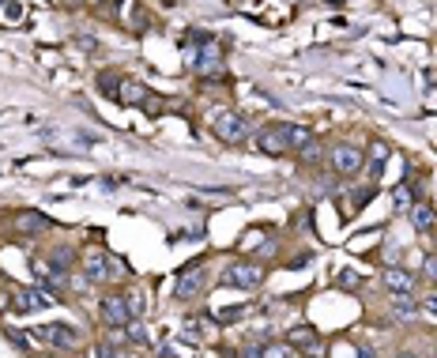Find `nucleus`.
Masks as SVG:
<instances>
[{
	"label": "nucleus",
	"instance_id": "22",
	"mask_svg": "<svg viewBox=\"0 0 437 358\" xmlns=\"http://www.w3.org/2000/svg\"><path fill=\"white\" fill-rule=\"evenodd\" d=\"M8 339H12V343H15V347H23V351H26V339H23L20 332H15V328H8Z\"/></svg>",
	"mask_w": 437,
	"mask_h": 358
},
{
	"label": "nucleus",
	"instance_id": "19",
	"mask_svg": "<svg viewBox=\"0 0 437 358\" xmlns=\"http://www.w3.org/2000/svg\"><path fill=\"white\" fill-rule=\"evenodd\" d=\"M411 204H415V200H411V189L399 185V189H396V208H399V211H411Z\"/></svg>",
	"mask_w": 437,
	"mask_h": 358
},
{
	"label": "nucleus",
	"instance_id": "5",
	"mask_svg": "<svg viewBox=\"0 0 437 358\" xmlns=\"http://www.w3.org/2000/svg\"><path fill=\"white\" fill-rule=\"evenodd\" d=\"M256 148L264 151V155H286L291 151V121H283V125H264L256 132Z\"/></svg>",
	"mask_w": 437,
	"mask_h": 358
},
{
	"label": "nucleus",
	"instance_id": "2",
	"mask_svg": "<svg viewBox=\"0 0 437 358\" xmlns=\"http://www.w3.org/2000/svg\"><path fill=\"white\" fill-rule=\"evenodd\" d=\"M286 343H291L302 358H324V351H328L324 336H321L313 325H298V328H291V332H286Z\"/></svg>",
	"mask_w": 437,
	"mask_h": 358
},
{
	"label": "nucleus",
	"instance_id": "10",
	"mask_svg": "<svg viewBox=\"0 0 437 358\" xmlns=\"http://www.w3.org/2000/svg\"><path fill=\"white\" fill-rule=\"evenodd\" d=\"M45 306H53V295H49V290H42V287H23V290H15V309H23V313H34V309H45Z\"/></svg>",
	"mask_w": 437,
	"mask_h": 358
},
{
	"label": "nucleus",
	"instance_id": "21",
	"mask_svg": "<svg viewBox=\"0 0 437 358\" xmlns=\"http://www.w3.org/2000/svg\"><path fill=\"white\" fill-rule=\"evenodd\" d=\"M336 287H347V290H351V287H358V275L351 272V268H347V272H339V275H336Z\"/></svg>",
	"mask_w": 437,
	"mask_h": 358
},
{
	"label": "nucleus",
	"instance_id": "4",
	"mask_svg": "<svg viewBox=\"0 0 437 358\" xmlns=\"http://www.w3.org/2000/svg\"><path fill=\"white\" fill-rule=\"evenodd\" d=\"M222 283H227V287H238V290H256L260 283H264V268L253 260H234L222 272Z\"/></svg>",
	"mask_w": 437,
	"mask_h": 358
},
{
	"label": "nucleus",
	"instance_id": "1",
	"mask_svg": "<svg viewBox=\"0 0 437 358\" xmlns=\"http://www.w3.org/2000/svg\"><path fill=\"white\" fill-rule=\"evenodd\" d=\"M185 64L200 76H215V72H222V45L211 34H197L192 45L185 42Z\"/></svg>",
	"mask_w": 437,
	"mask_h": 358
},
{
	"label": "nucleus",
	"instance_id": "25",
	"mask_svg": "<svg viewBox=\"0 0 437 358\" xmlns=\"http://www.w3.org/2000/svg\"><path fill=\"white\" fill-rule=\"evenodd\" d=\"M426 275H430V279H437V256H430V260H426Z\"/></svg>",
	"mask_w": 437,
	"mask_h": 358
},
{
	"label": "nucleus",
	"instance_id": "26",
	"mask_svg": "<svg viewBox=\"0 0 437 358\" xmlns=\"http://www.w3.org/2000/svg\"><path fill=\"white\" fill-rule=\"evenodd\" d=\"M358 358H374V351H366V347H358Z\"/></svg>",
	"mask_w": 437,
	"mask_h": 358
},
{
	"label": "nucleus",
	"instance_id": "20",
	"mask_svg": "<svg viewBox=\"0 0 437 358\" xmlns=\"http://www.w3.org/2000/svg\"><path fill=\"white\" fill-rule=\"evenodd\" d=\"M369 151H374V170H381L388 162V143H374Z\"/></svg>",
	"mask_w": 437,
	"mask_h": 358
},
{
	"label": "nucleus",
	"instance_id": "11",
	"mask_svg": "<svg viewBox=\"0 0 437 358\" xmlns=\"http://www.w3.org/2000/svg\"><path fill=\"white\" fill-rule=\"evenodd\" d=\"M83 272H87V279H95V283L109 279V260H106V253H98L95 245H87V249H83Z\"/></svg>",
	"mask_w": 437,
	"mask_h": 358
},
{
	"label": "nucleus",
	"instance_id": "17",
	"mask_svg": "<svg viewBox=\"0 0 437 358\" xmlns=\"http://www.w3.org/2000/svg\"><path fill=\"white\" fill-rule=\"evenodd\" d=\"M305 143H313L309 128H302V125H291V151H302Z\"/></svg>",
	"mask_w": 437,
	"mask_h": 358
},
{
	"label": "nucleus",
	"instance_id": "8",
	"mask_svg": "<svg viewBox=\"0 0 437 358\" xmlns=\"http://www.w3.org/2000/svg\"><path fill=\"white\" fill-rule=\"evenodd\" d=\"M34 339H42V343L49 347H61V351H68V347H79V332L72 325H45V328H31Z\"/></svg>",
	"mask_w": 437,
	"mask_h": 358
},
{
	"label": "nucleus",
	"instance_id": "15",
	"mask_svg": "<svg viewBox=\"0 0 437 358\" xmlns=\"http://www.w3.org/2000/svg\"><path fill=\"white\" fill-rule=\"evenodd\" d=\"M45 226H49V219L38 215V211H20V215H15V231L20 234H42Z\"/></svg>",
	"mask_w": 437,
	"mask_h": 358
},
{
	"label": "nucleus",
	"instance_id": "24",
	"mask_svg": "<svg viewBox=\"0 0 437 358\" xmlns=\"http://www.w3.org/2000/svg\"><path fill=\"white\" fill-rule=\"evenodd\" d=\"M422 306H426V309H430V313L437 317V290H430V298H426V302H422Z\"/></svg>",
	"mask_w": 437,
	"mask_h": 358
},
{
	"label": "nucleus",
	"instance_id": "18",
	"mask_svg": "<svg viewBox=\"0 0 437 358\" xmlns=\"http://www.w3.org/2000/svg\"><path fill=\"white\" fill-rule=\"evenodd\" d=\"M392 309L399 317H411L415 313V302H411V295H392Z\"/></svg>",
	"mask_w": 437,
	"mask_h": 358
},
{
	"label": "nucleus",
	"instance_id": "9",
	"mask_svg": "<svg viewBox=\"0 0 437 358\" xmlns=\"http://www.w3.org/2000/svg\"><path fill=\"white\" fill-rule=\"evenodd\" d=\"M102 320L114 325V328H125L128 320H136L132 302H128L125 295H106V298H102Z\"/></svg>",
	"mask_w": 437,
	"mask_h": 358
},
{
	"label": "nucleus",
	"instance_id": "14",
	"mask_svg": "<svg viewBox=\"0 0 437 358\" xmlns=\"http://www.w3.org/2000/svg\"><path fill=\"white\" fill-rule=\"evenodd\" d=\"M407 219H411V226H415L418 234H430L434 226H437V215H434V208H430V204H411Z\"/></svg>",
	"mask_w": 437,
	"mask_h": 358
},
{
	"label": "nucleus",
	"instance_id": "7",
	"mask_svg": "<svg viewBox=\"0 0 437 358\" xmlns=\"http://www.w3.org/2000/svg\"><path fill=\"white\" fill-rule=\"evenodd\" d=\"M204 287H208V272H204V264L197 260L192 268H185L178 275V287H174V295H178V302H192L204 295Z\"/></svg>",
	"mask_w": 437,
	"mask_h": 358
},
{
	"label": "nucleus",
	"instance_id": "3",
	"mask_svg": "<svg viewBox=\"0 0 437 358\" xmlns=\"http://www.w3.org/2000/svg\"><path fill=\"white\" fill-rule=\"evenodd\" d=\"M211 132H215L222 143H234L238 148V143L249 140V121L241 114H234V109H222L215 121H211Z\"/></svg>",
	"mask_w": 437,
	"mask_h": 358
},
{
	"label": "nucleus",
	"instance_id": "12",
	"mask_svg": "<svg viewBox=\"0 0 437 358\" xmlns=\"http://www.w3.org/2000/svg\"><path fill=\"white\" fill-rule=\"evenodd\" d=\"M117 102L121 106H147V102H151V91H147L144 84H136V79H121Z\"/></svg>",
	"mask_w": 437,
	"mask_h": 358
},
{
	"label": "nucleus",
	"instance_id": "23",
	"mask_svg": "<svg viewBox=\"0 0 437 358\" xmlns=\"http://www.w3.org/2000/svg\"><path fill=\"white\" fill-rule=\"evenodd\" d=\"M98 358H121V355H117L109 343H102V347H98Z\"/></svg>",
	"mask_w": 437,
	"mask_h": 358
},
{
	"label": "nucleus",
	"instance_id": "13",
	"mask_svg": "<svg viewBox=\"0 0 437 358\" xmlns=\"http://www.w3.org/2000/svg\"><path fill=\"white\" fill-rule=\"evenodd\" d=\"M385 287L392 295H411L415 290V275L404 272V268H385Z\"/></svg>",
	"mask_w": 437,
	"mask_h": 358
},
{
	"label": "nucleus",
	"instance_id": "16",
	"mask_svg": "<svg viewBox=\"0 0 437 358\" xmlns=\"http://www.w3.org/2000/svg\"><path fill=\"white\" fill-rule=\"evenodd\" d=\"M260 358H298L291 343H260Z\"/></svg>",
	"mask_w": 437,
	"mask_h": 358
},
{
	"label": "nucleus",
	"instance_id": "6",
	"mask_svg": "<svg viewBox=\"0 0 437 358\" xmlns=\"http://www.w3.org/2000/svg\"><path fill=\"white\" fill-rule=\"evenodd\" d=\"M362 162H366V155H362L355 143H336V148L328 151V166L336 170L339 178H351V173H358Z\"/></svg>",
	"mask_w": 437,
	"mask_h": 358
},
{
	"label": "nucleus",
	"instance_id": "28",
	"mask_svg": "<svg viewBox=\"0 0 437 358\" xmlns=\"http://www.w3.org/2000/svg\"><path fill=\"white\" fill-rule=\"evenodd\" d=\"M0 8H4V0H0Z\"/></svg>",
	"mask_w": 437,
	"mask_h": 358
},
{
	"label": "nucleus",
	"instance_id": "27",
	"mask_svg": "<svg viewBox=\"0 0 437 358\" xmlns=\"http://www.w3.org/2000/svg\"><path fill=\"white\" fill-rule=\"evenodd\" d=\"M95 4H109V0H95Z\"/></svg>",
	"mask_w": 437,
	"mask_h": 358
}]
</instances>
